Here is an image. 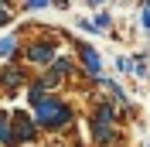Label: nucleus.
<instances>
[{"label":"nucleus","mask_w":150,"mask_h":147,"mask_svg":"<svg viewBox=\"0 0 150 147\" xmlns=\"http://www.w3.org/2000/svg\"><path fill=\"white\" fill-rule=\"evenodd\" d=\"M34 113H38V127H45V130H58V127H65L68 116H72V110H68L62 99H45Z\"/></svg>","instance_id":"obj_1"},{"label":"nucleus","mask_w":150,"mask_h":147,"mask_svg":"<svg viewBox=\"0 0 150 147\" xmlns=\"http://www.w3.org/2000/svg\"><path fill=\"white\" fill-rule=\"evenodd\" d=\"M82 58H85V69H89V75H99V72H103V62H99V55H96L89 45H82Z\"/></svg>","instance_id":"obj_2"},{"label":"nucleus","mask_w":150,"mask_h":147,"mask_svg":"<svg viewBox=\"0 0 150 147\" xmlns=\"http://www.w3.org/2000/svg\"><path fill=\"white\" fill-rule=\"evenodd\" d=\"M92 137L99 140V144L112 140V123H106V120H92Z\"/></svg>","instance_id":"obj_3"},{"label":"nucleus","mask_w":150,"mask_h":147,"mask_svg":"<svg viewBox=\"0 0 150 147\" xmlns=\"http://www.w3.org/2000/svg\"><path fill=\"white\" fill-rule=\"evenodd\" d=\"M28 55H31V62H51V58H55V48L51 45H34Z\"/></svg>","instance_id":"obj_4"},{"label":"nucleus","mask_w":150,"mask_h":147,"mask_svg":"<svg viewBox=\"0 0 150 147\" xmlns=\"http://www.w3.org/2000/svg\"><path fill=\"white\" fill-rule=\"evenodd\" d=\"M14 48H17V38H4L0 41V55H14Z\"/></svg>","instance_id":"obj_5"},{"label":"nucleus","mask_w":150,"mask_h":147,"mask_svg":"<svg viewBox=\"0 0 150 147\" xmlns=\"http://www.w3.org/2000/svg\"><path fill=\"white\" fill-rule=\"evenodd\" d=\"M0 140H4V144H14V133H10V127H7L4 116H0Z\"/></svg>","instance_id":"obj_6"},{"label":"nucleus","mask_w":150,"mask_h":147,"mask_svg":"<svg viewBox=\"0 0 150 147\" xmlns=\"http://www.w3.org/2000/svg\"><path fill=\"white\" fill-rule=\"evenodd\" d=\"M4 82H7V86H21V72L7 69V72H4Z\"/></svg>","instance_id":"obj_7"},{"label":"nucleus","mask_w":150,"mask_h":147,"mask_svg":"<svg viewBox=\"0 0 150 147\" xmlns=\"http://www.w3.org/2000/svg\"><path fill=\"white\" fill-rule=\"evenodd\" d=\"M143 28H150V7H143Z\"/></svg>","instance_id":"obj_8"},{"label":"nucleus","mask_w":150,"mask_h":147,"mask_svg":"<svg viewBox=\"0 0 150 147\" xmlns=\"http://www.w3.org/2000/svg\"><path fill=\"white\" fill-rule=\"evenodd\" d=\"M0 24H7V7L0 4Z\"/></svg>","instance_id":"obj_9"}]
</instances>
